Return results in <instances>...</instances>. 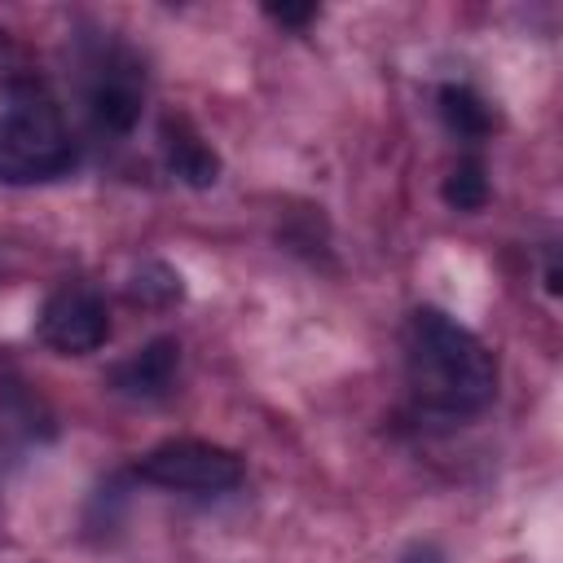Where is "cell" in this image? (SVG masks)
I'll use <instances>...</instances> for the list:
<instances>
[{
  "label": "cell",
  "mask_w": 563,
  "mask_h": 563,
  "mask_svg": "<svg viewBox=\"0 0 563 563\" xmlns=\"http://www.w3.org/2000/svg\"><path fill=\"white\" fill-rule=\"evenodd\" d=\"M405 378L418 409L471 418L497 396V361L462 321L440 308H413L405 321Z\"/></svg>",
  "instance_id": "cell-1"
},
{
  "label": "cell",
  "mask_w": 563,
  "mask_h": 563,
  "mask_svg": "<svg viewBox=\"0 0 563 563\" xmlns=\"http://www.w3.org/2000/svg\"><path fill=\"white\" fill-rule=\"evenodd\" d=\"M79 163L62 101L35 75L0 79V185H48Z\"/></svg>",
  "instance_id": "cell-2"
},
{
  "label": "cell",
  "mask_w": 563,
  "mask_h": 563,
  "mask_svg": "<svg viewBox=\"0 0 563 563\" xmlns=\"http://www.w3.org/2000/svg\"><path fill=\"white\" fill-rule=\"evenodd\" d=\"M79 92H84V114L101 136H128L141 123V110H145L141 57L114 35L84 40V48H79Z\"/></svg>",
  "instance_id": "cell-3"
},
{
  "label": "cell",
  "mask_w": 563,
  "mask_h": 563,
  "mask_svg": "<svg viewBox=\"0 0 563 563\" xmlns=\"http://www.w3.org/2000/svg\"><path fill=\"white\" fill-rule=\"evenodd\" d=\"M136 479L172 493H229L242 484V457L211 440H163L136 457Z\"/></svg>",
  "instance_id": "cell-4"
},
{
  "label": "cell",
  "mask_w": 563,
  "mask_h": 563,
  "mask_svg": "<svg viewBox=\"0 0 563 563\" xmlns=\"http://www.w3.org/2000/svg\"><path fill=\"white\" fill-rule=\"evenodd\" d=\"M35 330L40 343L53 347L57 356H88L110 339V308L92 286L66 282L44 299Z\"/></svg>",
  "instance_id": "cell-5"
},
{
  "label": "cell",
  "mask_w": 563,
  "mask_h": 563,
  "mask_svg": "<svg viewBox=\"0 0 563 563\" xmlns=\"http://www.w3.org/2000/svg\"><path fill=\"white\" fill-rule=\"evenodd\" d=\"M176 369H180V343L158 334L145 347H136L132 356L114 361L106 383L128 400H163L176 383Z\"/></svg>",
  "instance_id": "cell-6"
},
{
  "label": "cell",
  "mask_w": 563,
  "mask_h": 563,
  "mask_svg": "<svg viewBox=\"0 0 563 563\" xmlns=\"http://www.w3.org/2000/svg\"><path fill=\"white\" fill-rule=\"evenodd\" d=\"M163 158H167V167H172L185 185H194V189H207V185L220 180V158H216V150L189 128V119H176V114L163 119Z\"/></svg>",
  "instance_id": "cell-7"
},
{
  "label": "cell",
  "mask_w": 563,
  "mask_h": 563,
  "mask_svg": "<svg viewBox=\"0 0 563 563\" xmlns=\"http://www.w3.org/2000/svg\"><path fill=\"white\" fill-rule=\"evenodd\" d=\"M435 101H440V119H444V128H449L453 136H462V141H484V136L493 132V110H488V101H484L475 88H466V84H444Z\"/></svg>",
  "instance_id": "cell-8"
},
{
  "label": "cell",
  "mask_w": 563,
  "mask_h": 563,
  "mask_svg": "<svg viewBox=\"0 0 563 563\" xmlns=\"http://www.w3.org/2000/svg\"><path fill=\"white\" fill-rule=\"evenodd\" d=\"M440 198H444L453 211H479V207L488 202V172H484V163H479V158H462V163L444 176Z\"/></svg>",
  "instance_id": "cell-9"
},
{
  "label": "cell",
  "mask_w": 563,
  "mask_h": 563,
  "mask_svg": "<svg viewBox=\"0 0 563 563\" xmlns=\"http://www.w3.org/2000/svg\"><path fill=\"white\" fill-rule=\"evenodd\" d=\"M132 295L145 303H176L185 286H180V273H172L167 264H141V273L132 277Z\"/></svg>",
  "instance_id": "cell-10"
},
{
  "label": "cell",
  "mask_w": 563,
  "mask_h": 563,
  "mask_svg": "<svg viewBox=\"0 0 563 563\" xmlns=\"http://www.w3.org/2000/svg\"><path fill=\"white\" fill-rule=\"evenodd\" d=\"M264 13H268L273 22H282V26H290V31H303L308 22H317L321 9H317V4H268Z\"/></svg>",
  "instance_id": "cell-11"
}]
</instances>
